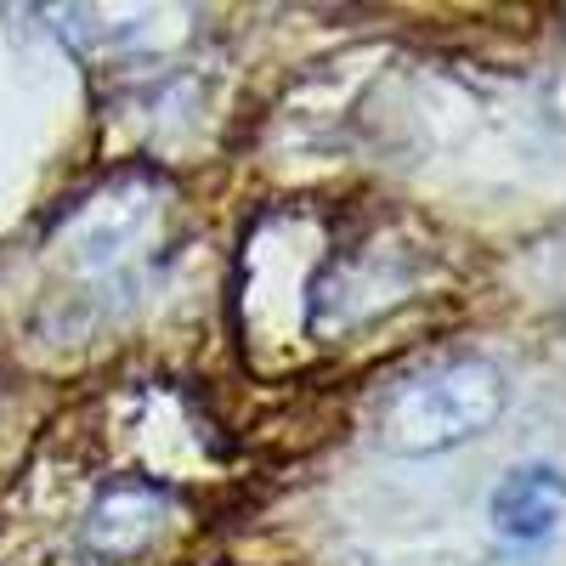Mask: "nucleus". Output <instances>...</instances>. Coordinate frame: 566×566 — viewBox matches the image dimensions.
I'll return each instance as SVG.
<instances>
[{
  "label": "nucleus",
  "mask_w": 566,
  "mask_h": 566,
  "mask_svg": "<svg viewBox=\"0 0 566 566\" xmlns=\"http://www.w3.org/2000/svg\"><path fill=\"white\" fill-rule=\"evenodd\" d=\"M504 374L488 357H431L380 386L368 408V437L391 453H442L482 437L504 413Z\"/></svg>",
  "instance_id": "nucleus-1"
},
{
  "label": "nucleus",
  "mask_w": 566,
  "mask_h": 566,
  "mask_svg": "<svg viewBox=\"0 0 566 566\" xmlns=\"http://www.w3.org/2000/svg\"><path fill=\"white\" fill-rule=\"evenodd\" d=\"M560 470L555 464H515L493 493V527L515 544H538L560 522Z\"/></svg>",
  "instance_id": "nucleus-2"
}]
</instances>
